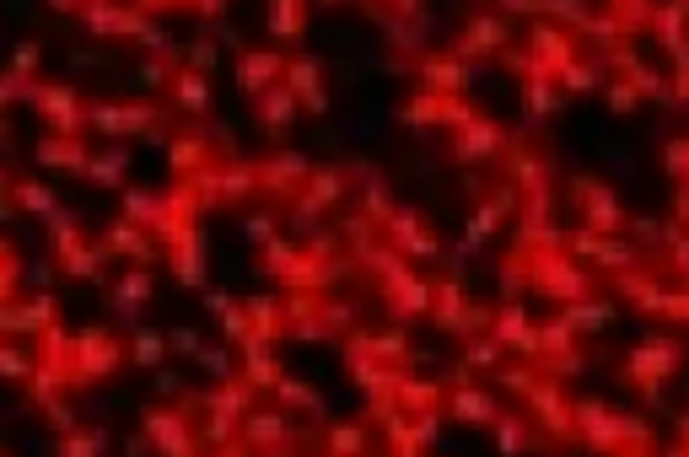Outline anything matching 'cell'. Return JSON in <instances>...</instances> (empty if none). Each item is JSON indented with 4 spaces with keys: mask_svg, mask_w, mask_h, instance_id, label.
Here are the masks:
<instances>
[{
    "mask_svg": "<svg viewBox=\"0 0 689 457\" xmlns=\"http://www.w3.org/2000/svg\"><path fill=\"white\" fill-rule=\"evenodd\" d=\"M269 70H275V54H248V65H243V86H259Z\"/></svg>",
    "mask_w": 689,
    "mask_h": 457,
    "instance_id": "6da1fadb",
    "label": "cell"
}]
</instances>
